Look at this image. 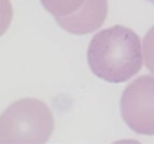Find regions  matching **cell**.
I'll return each instance as SVG.
<instances>
[{"label":"cell","instance_id":"6da1fadb","mask_svg":"<svg viewBox=\"0 0 154 144\" xmlns=\"http://www.w3.org/2000/svg\"><path fill=\"white\" fill-rule=\"evenodd\" d=\"M87 63L104 81L119 84L138 74L142 65L140 40L132 30L116 25L96 33L89 43Z\"/></svg>","mask_w":154,"mask_h":144},{"label":"cell","instance_id":"7a4b0ae2","mask_svg":"<svg viewBox=\"0 0 154 144\" xmlns=\"http://www.w3.org/2000/svg\"><path fill=\"white\" fill-rule=\"evenodd\" d=\"M53 128V116L45 103L24 98L1 116V143H45Z\"/></svg>","mask_w":154,"mask_h":144},{"label":"cell","instance_id":"3957f363","mask_svg":"<svg viewBox=\"0 0 154 144\" xmlns=\"http://www.w3.org/2000/svg\"><path fill=\"white\" fill-rule=\"evenodd\" d=\"M120 110L123 120L135 132L154 133V79L148 75L134 80L125 88Z\"/></svg>","mask_w":154,"mask_h":144},{"label":"cell","instance_id":"277c9868","mask_svg":"<svg viewBox=\"0 0 154 144\" xmlns=\"http://www.w3.org/2000/svg\"><path fill=\"white\" fill-rule=\"evenodd\" d=\"M107 15V0H86L74 13L55 17L57 23L66 31L84 35L102 26Z\"/></svg>","mask_w":154,"mask_h":144},{"label":"cell","instance_id":"5b68a950","mask_svg":"<svg viewBox=\"0 0 154 144\" xmlns=\"http://www.w3.org/2000/svg\"><path fill=\"white\" fill-rule=\"evenodd\" d=\"M45 9L55 17H65L78 10L86 0H41Z\"/></svg>","mask_w":154,"mask_h":144},{"label":"cell","instance_id":"8992f818","mask_svg":"<svg viewBox=\"0 0 154 144\" xmlns=\"http://www.w3.org/2000/svg\"><path fill=\"white\" fill-rule=\"evenodd\" d=\"M146 1H147L148 3H149V4H151V5L154 6V0H146Z\"/></svg>","mask_w":154,"mask_h":144}]
</instances>
